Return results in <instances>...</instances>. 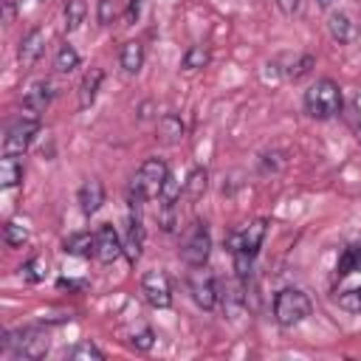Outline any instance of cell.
Returning a JSON list of instances; mask_svg holds the SVG:
<instances>
[{
	"instance_id": "obj_1",
	"label": "cell",
	"mask_w": 361,
	"mask_h": 361,
	"mask_svg": "<svg viewBox=\"0 0 361 361\" xmlns=\"http://www.w3.org/2000/svg\"><path fill=\"white\" fill-rule=\"evenodd\" d=\"M169 178V166L164 158H147L141 164V169L135 172L133 183H130V209H141L144 200L149 197H161V189Z\"/></svg>"
},
{
	"instance_id": "obj_2",
	"label": "cell",
	"mask_w": 361,
	"mask_h": 361,
	"mask_svg": "<svg viewBox=\"0 0 361 361\" xmlns=\"http://www.w3.org/2000/svg\"><path fill=\"white\" fill-rule=\"evenodd\" d=\"M341 87L333 79H319L316 85H310L305 90V113L316 121H327L333 116L341 113Z\"/></svg>"
},
{
	"instance_id": "obj_3",
	"label": "cell",
	"mask_w": 361,
	"mask_h": 361,
	"mask_svg": "<svg viewBox=\"0 0 361 361\" xmlns=\"http://www.w3.org/2000/svg\"><path fill=\"white\" fill-rule=\"evenodd\" d=\"M3 353H11L14 358H25V361H39L48 353V333L39 327H25V330H6L3 341H0Z\"/></svg>"
},
{
	"instance_id": "obj_4",
	"label": "cell",
	"mask_w": 361,
	"mask_h": 361,
	"mask_svg": "<svg viewBox=\"0 0 361 361\" xmlns=\"http://www.w3.org/2000/svg\"><path fill=\"white\" fill-rule=\"evenodd\" d=\"M310 310H313L310 296L305 290H299V288H282L274 296V319L282 327H293V324L305 322L310 316Z\"/></svg>"
},
{
	"instance_id": "obj_5",
	"label": "cell",
	"mask_w": 361,
	"mask_h": 361,
	"mask_svg": "<svg viewBox=\"0 0 361 361\" xmlns=\"http://www.w3.org/2000/svg\"><path fill=\"white\" fill-rule=\"evenodd\" d=\"M37 133H39V118H37V113H28V110H25V116L17 118V121L6 130L3 155H23V152L31 147V141H34Z\"/></svg>"
},
{
	"instance_id": "obj_6",
	"label": "cell",
	"mask_w": 361,
	"mask_h": 361,
	"mask_svg": "<svg viewBox=\"0 0 361 361\" xmlns=\"http://www.w3.org/2000/svg\"><path fill=\"white\" fill-rule=\"evenodd\" d=\"M209 254H212V234H209L206 223H192V228H189V234L183 237V245H180L183 262L192 265V268H200V265H206Z\"/></svg>"
},
{
	"instance_id": "obj_7",
	"label": "cell",
	"mask_w": 361,
	"mask_h": 361,
	"mask_svg": "<svg viewBox=\"0 0 361 361\" xmlns=\"http://www.w3.org/2000/svg\"><path fill=\"white\" fill-rule=\"evenodd\" d=\"M265 231H268V223L259 217V220L248 223L245 228L228 234L226 245H228L231 254H248V257H257V251H259V245H262V240H265Z\"/></svg>"
},
{
	"instance_id": "obj_8",
	"label": "cell",
	"mask_w": 361,
	"mask_h": 361,
	"mask_svg": "<svg viewBox=\"0 0 361 361\" xmlns=\"http://www.w3.org/2000/svg\"><path fill=\"white\" fill-rule=\"evenodd\" d=\"M186 288H189V293H192V299H195L197 307L214 310V305H217V282H214V276H212L203 265L189 274Z\"/></svg>"
},
{
	"instance_id": "obj_9",
	"label": "cell",
	"mask_w": 361,
	"mask_h": 361,
	"mask_svg": "<svg viewBox=\"0 0 361 361\" xmlns=\"http://www.w3.org/2000/svg\"><path fill=\"white\" fill-rule=\"evenodd\" d=\"M141 293L152 307H169L172 305V285L164 271H147L141 276Z\"/></svg>"
},
{
	"instance_id": "obj_10",
	"label": "cell",
	"mask_w": 361,
	"mask_h": 361,
	"mask_svg": "<svg viewBox=\"0 0 361 361\" xmlns=\"http://www.w3.org/2000/svg\"><path fill=\"white\" fill-rule=\"evenodd\" d=\"M93 237H96V259L99 262L107 265V262H113L124 254V243H121V237L113 226H99V231Z\"/></svg>"
},
{
	"instance_id": "obj_11",
	"label": "cell",
	"mask_w": 361,
	"mask_h": 361,
	"mask_svg": "<svg viewBox=\"0 0 361 361\" xmlns=\"http://www.w3.org/2000/svg\"><path fill=\"white\" fill-rule=\"evenodd\" d=\"M76 203H79L82 214H87V217L96 214L102 209V203H104V186H102V180L99 178H87L79 186V192H76Z\"/></svg>"
},
{
	"instance_id": "obj_12",
	"label": "cell",
	"mask_w": 361,
	"mask_h": 361,
	"mask_svg": "<svg viewBox=\"0 0 361 361\" xmlns=\"http://www.w3.org/2000/svg\"><path fill=\"white\" fill-rule=\"evenodd\" d=\"M51 99H54V87H51V82H48V79H39V82H34V85L23 93V110L39 116V113L51 104Z\"/></svg>"
},
{
	"instance_id": "obj_13",
	"label": "cell",
	"mask_w": 361,
	"mask_h": 361,
	"mask_svg": "<svg viewBox=\"0 0 361 361\" xmlns=\"http://www.w3.org/2000/svg\"><path fill=\"white\" fill-rule=\"evenodd\" d=\"M42 54H45V31H42V28H34V31H28V34L23 37V42H20V48H17V56H20V62L28 68V65H34Z\"/></svg>"
},
{
	"instance_id": "obj_14",
	"label": "cell",
	"mask_w": 361,
	"mask_h": 361,
	"mask_svg": "<svg viewBox=\"0 0 361 361\" xmlns=\"http://www.w3.org/2000/svg\"><path fill=\"white\" fill-rule=\"evenodd\" d=\"M135 214L130 217V228H127V237H124V257L130 265H135L141 259V248H144V226H141V217H138V209H133Z\"/></svg>"
},
{
	"instance_id": "obj_15",
	"label": "cell",
	"mask_w": 361,
	"mask_h": 361,
	"mask_svg": "<svg viewBox=\"0 0 361 361\" xmlns=\"http://www.w3.org/2000/svg\"><path fill=\"white\" fill-rule=\"evenodd\" d=\"M158 138H161L164 144H169V147L180 144V141L186 138V124L180 121V116L164 113V116L158 118Z\"/></svg>"
},
{
	"instance_id": "obj_16",
	"label": "cell",
	"mask_w": 361,
	"mask_h": 361,
	"mask_svg": "<svg viewBox=\"0 0 361 361\" xmlns=\"http://www.w3.org/2000/svg\"><path fill=\"white\" fill-rule=\"evenodd\" d=\"M102 79H104V71H102V68H90V71L82 76V82H79V87H76L79 107H90V104L96 102V93H99V87H102Z\"/></svg>"
},
{
	"instance_id": "obj_17",
	"label": "cell",
	"mask_w": 361,
	"mask_h": 361,
	"mask_svg": "<svg viewBox=\"0 0 361 361\" xmlns=\"http://www.w3.org/2000/svg\"><path fill=\"white\" fill-rule=\"evenodd\" d=\"M327 31H330V37L336 39V42H341V45H347V42H353L355 37H358V25L347 17V14H330V20H327Z\"/></svg>"
},
{
	"instance_id": "obj_18",
	"label": "cell",
	"mask_w": 361,
	"mask_h": 361,
	"mask_svg": "<svg viewBox=\"0 0 361 361\" xmlns=\"http://www.w3.org/2000/svg\"><path fill=\"white\" fill-rule=\"evenodd\" d=\"M118 62H121V68H124L127 73H138V71L144 68V45H141L138 39L124 42L121 51H118Z\"/></svg>"
},
{
	"instance_id": "obj_19",
	"label": "cell",
	"mask_w": 361,
	"mask_h": 361,
	"mask_svg": "<svg viewBox=\"0 0 361 361\" xmlns=\"http://www.w3.org/2000/svg\"><path fill=\"white\" fill-rule=\"evenodd\" d=\"M23 175H25V169H23L20 155H6L0 161V186L3 189H11V186L23 183Z\"/></svg>"
},
{
	"instance_id": "obj_20",
	"label": "cell",
	"mask_w": 361,
	"mask_h": 361,
	"mask_svg": "<svg viewBox=\"0 0 361 361\" xmlns=\"http://www.w3.org/2000/svg\"><path fill=\"white\" fill-rule=\"evenodd\" d=\"M206 189H209V172H206L203 166H195V169L186 175V180H183V195H186L189 200H197V197H203Z\"/></svg>"
},
{
	"instance_id": "obj_21",
	"label": "cell",
	"mask_w": 361,
	"mask_h": 361,
	"mask_svg": "<svg viewBox=\"0 0 361 361\" xmlns=\"http://www.w3.org/2000/svg\"><path fill=\"white\" fill-rule=\"evenodd\" d=\"M62 248H65V254H73V257H90V254H96V237H90L87 231H79V234L68 237Z\"/></svg>"
},
{
	"instance_id": "obj_22",
	"label": "cell",
	"mask_w": 361,
	"mask_h": 361,
	"mask_svg": "<svg viewBox=\"0 0 361 361\" xmlns=\"http://www.w3.org/2000/svg\"><path fill=\"white\" fill-rule=\"evenodd\" d=\"M361 274V245H353V248H347L341 257H338V265H336V276L338 279H344V276H350V274Z\"/></svg>"
},
{
	"instance_id": "obj_23",
	"label": "cell",
	"mask_w": 361,
	"mask_h": 361,
	"mask_svg": "<svg viewBox=\"0 0 361 361\" xmlns=\"http://www.w3.org/2000/svg\"><path fill=\"white\" fill-rule=\"evenodd\" d=\"M209 59H212V54L206 45H192V48H186L180 65H183V71H200L209 65Z\"/></svg>"
},
{
	"instance_id": "obj_24",
	"label": "cell",
	"mask_w": 361,
	"mask_h": 361,
	"mask_svg": "<svg viewBox=\"0 0 361 361\" xmlns=\"http://www.w3.org/2000/svg\"><path fill=\"white\" fill-rule=\"evenodd\" d=\"M54 68H56L59 73H71V71H76V68H79V54H76V48L65 42V45L56 51V56H54Z\"/></svg>"
},
{
	"instance_id": "obj_25",
	"label": "cell",
	"mask_w": 361,
	"mask_h": 361,
	"mask_svg": "<svg viewBox=\"0 0 361 361\" xmlns=\"http://www.w3.org/2000/svg\"><path fill=\"white\" fill-rule=\"evenodd\" d=\"M3 237H6V245L23 248L28 243V226L25 223H17V220H8L6 228H3Z\"/></svg>"
},
{
	"instance_id": "obj_26",
	"label": "cell",
	"mask_w": 361,
	"mask_h": 361,
	"mask_svg": "<svg viewBox=\"0 0 361 361\" xmlns=\"http://www.w3.org/2000/svg\"><path fill=\"white\" fill-rule=\"evenodd\" d=\"M85 14H87L85 0H68L65 3V28L68 31H76L85 23Z\"/></svg>"
},
{
	"instance_id": "obj_27",
	"label": "cell",
	"mask_w": 361,
	"mask_h": 361,
	"mask_svg": "<svg viewBox=\"0 0 361 361\" xmlns=\"http://www.w3.org/2000/svg\"><path fill=\"white\" fill-rule=\"evenodd\" d=\"M20 276L25 282H42L45 279V259L42 257H31L28 262L20 265Z\"/></svg>"
},
{
	"instance_id": "obj_28",
	"label": "cell",
	"mask_w": 361,
	"mask_h": 361,
	"mask_svg": "<svg viewBox=\"0 0 361 361\" xmlns=\"http://www.w3.org/2000/svg\"><path fill=\"white\" fill-rule=\"evenodd\" d=\"M313 65H316V59H313L310 54H299V56H296V59L290 62V68H285V76L296 82V79H302V76H307Z\"/></svg>"
},
{
	"instance_id": "obj_29",
	"label": "cell",
	"mask_w": 361,
	"mask_h": 361,
	"mask_svg": "<svg viewBox=\"0 0 361 361\" xmlns=\"http://www.w3.org/2000/svg\"><path fill=\"white\" fill-rule=\"evenodd\" d=\"M71 358H73V361H102L104 353H102L93 341H82V344H76V347L71 350Z\"/></svg>"
},
{
	"instance_id": "obj_30",
	"label": "cell",
	"mask_w": 361,
	"mask_h": 361,
	"mask_svg": "<svg viewBox=\"0 0 361 361\" xmlns=\"http://www.w3.org/2000/svg\"><path fill=\"white\" fill-rule=\"evenodd\" d=\"M336 302H338V307H344V310H350V313H361V285L341 290V293L336 296Z\"/></svg>"
},
{
	"instance_id": "obj_31",
	"label": "cell",
	"mask_w": 361,
	"mask_h": 361,
	"mask_svg": "<svg viewBox=\"0 0 361 361\" xmlns=\"http://www.w3.org/2000/svg\"><path fill=\"white\" fill-rule=\"evenodd\" d=\"M262 169L265 172H279V169H285V164H288V158H285V152H279V149H271V152H265L262 155Z\"/></svg>"
},
{
	"instance_id": "obj_32",
	"label": "cell",
	"mask_w": 361,
	"mask_h": 361,
	"mask_svg": "<svg viewBox=\"0 0 361 361\" xmlns=\"http://www.w3.org/2000/svg\"><path fill=\"white\" fill-rule=\"evenodd\" d=\"M130 344H133L138 353H147V350H152V344H155V333H152L149 327H144L141 333H135V336H133V341H130Z\"/></svg>"
},
{
	"instance_id": "obj_33",
	"label": "cell",
	"mask_w": 361,
	"mask_h": 361,
	"mask_svg": "<svg viewBox=\"0 0 361 361\" xmlns=\"http://www.w3.org/2000/svg\"><path fill=\"white\" fill-rule=\"evenodd\" d=\"M158 223H161L164 231H172V228H175V206H172V203H161Z\"/></svg>"
},
{
	"instance_id": "obj_34",
	"label": "cell",
	"mask_w": 361,
	"mask_h": 361,
	"mask_svg": "<svg viewBox=\"0 0 361 361\" xmlns=\"http://www.w3.org/2000/svg\"><path fill=\"white\" fill-rule=\"evenodd\" d=\"M96 17H99L102 25H110L113 17H116V6H113V0H99V11H96Z\"/></svg>"
},
{
	"instance_id": "obj_35",
	"label": "cell",
	"mask_w": 361,
	"mask_h": 361,
	"mask_svg": "<svg viewBox=\"0 0 361 361\" xmlns=\"http://www.w3.org/2000/svg\"><path fill=\"white\" fill-rule=\"evenodd\" d=\"M147 3H149V0H130V6H127V20H130V23H138L141 14H144V8H147Z\"/></svg>"
},
{
	"instance_id": "obj_36",
	"label": "cell",
	"mask_w": 361,
	"mask_h": 361,
	"mask_svg": "<svg viewBox=\"0 0 361 361\" xmlns=\"http://www.w3.org/2000/svg\"><path fill=\"white\" fill-rule=\"evenodd\" d=\"M56 285H59L62 290H85V288H87L85 279H59Z\"/></svg>"
},
{
	"instance_id": "obj_37",
	"label": "cell",
	"mask_w": 361,
	"mask_h": 361,
	"mask_svg": "<svg viewBox=\"0 0 361 361\" xmlns=\"http://www.w3.org/2000/svg\"><path fill=\"white\" fill-rule=\"evenodd\" d=\"M14 14H17V6H14L11 0H6V3H3V23H6V25L14 23Z\"/></svg>"
},
{
	"instance_id": "obj_38",
	"label": "cell",
	"mask_w": 361,
	"mask_h": 361,
	"mask_svg": "<svg viewBox=\"0 0 361 361\" xmlns=\"http://www.w3.org/2000/svg\"><path fill=\"white\" fill-rule=\"evenodd\" d=\"M276 6H279V11H282V14H296L299 0H276Z\"/></svg>"
},
{
	"instance_id": "obj_39",
	"label": "cell",
	"mask_w": 361,
	"mask_h": 361,
	"mask_svg": "<svg viewBox=\"0 0 361 361\" xmlns=\"http://www.w3.org/2000/svg\"><path fill=\"white\" fill-rule=\"evenodd\" d=\"M333 3H336V0H319V6H322V8H327V6H333Z\"/></svg>"
}]
</instances>
